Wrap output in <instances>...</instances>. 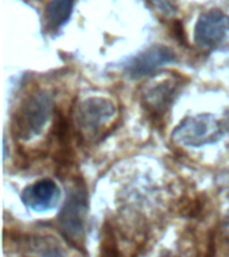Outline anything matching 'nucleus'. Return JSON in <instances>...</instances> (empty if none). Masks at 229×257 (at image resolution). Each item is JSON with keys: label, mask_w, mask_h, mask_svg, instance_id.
<instances>
[{"label": "nucleus", "mask_w": 229, "mask_h": 257, "mask_svg": "<svg viewBox=\"0 0 229 257\" xmlns=\"http://www.w3.org/2000/svg\"><path fill=\"white\" fill-rule=\"evenodd\" d=\"M54 107L52 95L47 90H36L22 100L12 118V132L20 141L39 136L50 119Z\"/></svg>", "instance_id": "1"}, {"label": "nucleus", "mask_w": 229, "mask_h": 257, "mask_svg": "<svg viewBox=\"0 0 229 257\" xmlns=\"http://www.w3.org/2000/svg\"><path fill=\"white\" fill-rule=\"evenodd\" d=\"M87 192L82 184H75L68 192L66 202L58 216V228L68 244L82 249L87 221Z\"/></svg>", "instance_id": "2"}, {"label": "nucleus", "mask_w": 229, "mask_h": 257, "mask_svg": "<svg viewBox=\"0 0 229 257\" xmlns=\"http://www.w3.org/2000/svg\"><path fill=\"white\" fill-rule=\"evenodd\" d=\"M224 133V124L217 116L213 114H197L181 120L174 128L172 138L182 146L201 148L217 142Z\"/></svg>", "instance_id": "3"}, {"label": "nucleus", "mask_w": 229, "mask_h": 257, "mask_svg": "<svg viewBox=\"0 0 229 257\" xmlns=\"http://www.w3.org/2000/svg\"><path fill=\"white\" fill-rule=\"evenodd\" d=\"M117 115V106L107 98L92 96L75 108V124L84 140H95Z\"/></svg>", "instance_id": "4"}, {"label": "nucleus", "mask_w": 229, "mask_h": 257, "mask_svg": "<svg viewBox=\"0 0 229 257\" xmlns=\"http://www.w3.org/2000/svg\"><path fill=\"white\" fill-rule=\"evenodd\" d=\"M182 82L181 78H161L142 88V103L153 116L162 118L166 114L173 100L176 99Z\"/></svg>", "instance_id": "5"}, {"label": "nucleus", "mask_w": 229, "mask_h": 257, "mask_svg": "<svg viewBox=\"0 0 229 257\" xmlns=\"http://www.w3.org/2000/svg\"><path fill=\"white\" fill-rule=\"evenodd\" d=\"M229 15L221 10L202 12L194 27V43L201 50H212L226 38Z\"/></svg>", "instance_id": "6"}, {"label": "nucleus", "mask_w": 229, "mask_h": 257, "mask_svg": "<svg viewBox=\"0 0 229 257\" xmlns=\"http://www.w3.org/2000/svg\"><path fill=\"white\" fill-rule=\"evenodd\" d=\"M176 60V54L172 48L154 44L129 59L128 63L124 64V72L130 79H138L152 75L158 68L164 67L165 64L174 63Z\"/></svg>", "instance_id": "7"}, {"label": "nucleus", "mask_w": 229, "mask_h": 257, "mask_svg": "<svg viewBox=\"0 0 229 257\" xmlns=\"http://www.w3.org/2000/svg\"><path fill=\"white\" fill-rule=\"evenodd\" d=\"M20 200L34 212L44 213L51 210L60 200V189L52 180L44 178L27 185L22 190Z\"/></svg>", "instance_id": "8"}, {"label": "nucleus", "mask_w": 229, "mask_h": 257, "mask_svg": "<svg viewBox=\"0 0 229 257\" xmlns=\"http://www.w3.org/2000/svg\"><path fill=\"white\" fill-rule=\"evenodd\" d=\"M75 0H50L44 12V22L51 32L63 27L71 18Z\"/></svg>", "instance_id": "9"}, {"label": "nucleus", "mask_w": 229, "mask_h": 257, "mask_svg": "<svg viewBox=\"0 0 229 257\" xmlns=\"http://www.w3.org/2000/svg\"><path fill=\"white\" fill-rule=\"evenodd\" d=\"M23 249L27 257H64L59 245L48 237H28Z\"/></svg>", "instance_id": "10"}, {"label": "nucleus", "mask_w": 229, "mask_h": 257, "mask_svg": "<svg viewBox=\"0 0 229 257\" xmlns=\"http://www.w3.org/2000/svg\"><path fill=\"white\" fill-rule=\"evenodd\" d=\"M99 257H126L120 249L116 233L108 225L104 226L103 232H102Z\"/></svg>", "instance_id": "11"}, {"label": "nucleus", "mask_w": 229, "mask_h": 257, "mask_svg": "<svg viewBox=\"0 0 229 257\" xmlns=\"http://www.w3.org/2000/svg\"><path fill=\"white\" fill-rule=\"evenodd\" d=\"M149 3L164 18H172L176 14V7L172 0H149Z\"/></svg>", "instance_id": "12"}]
</instances>
